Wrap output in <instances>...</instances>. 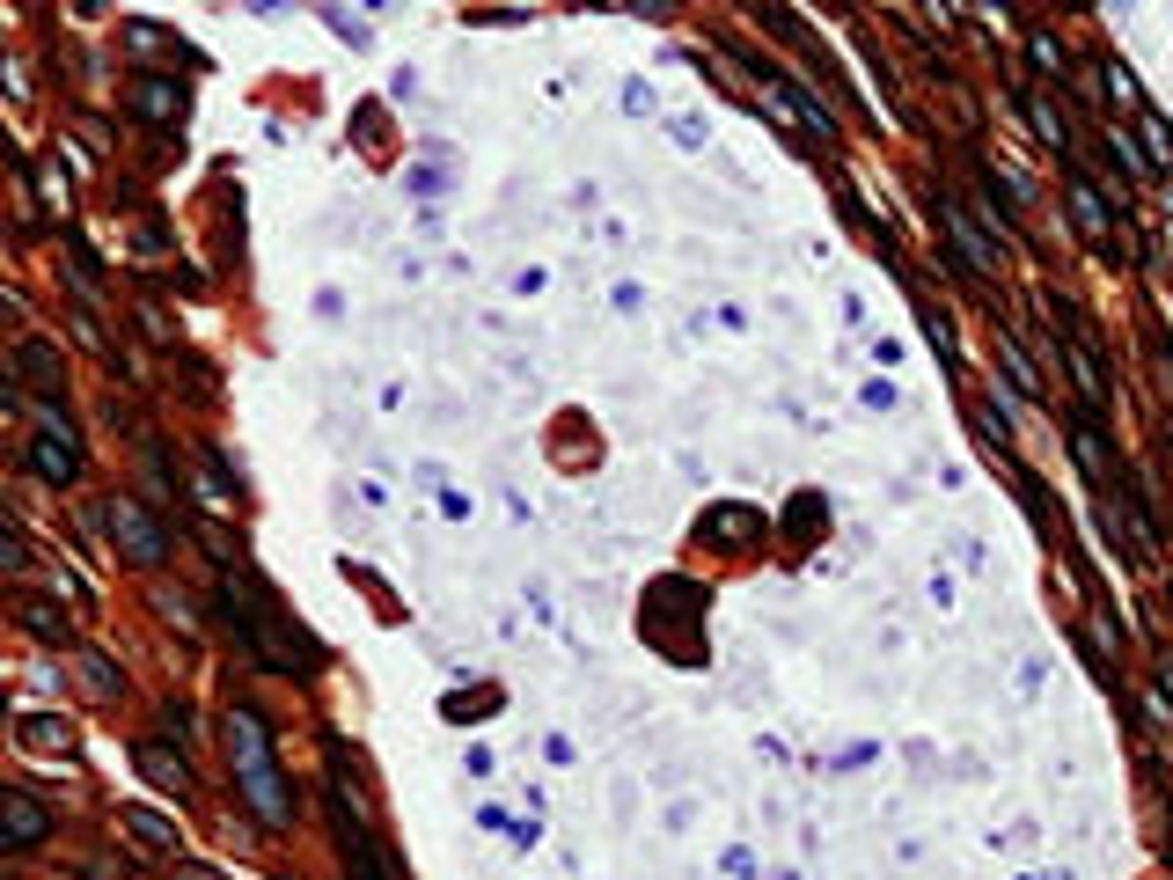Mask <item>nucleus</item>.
<instances>
[{
	"mask_svg": "<svg viewBox=\"0 0 1173 880\" xmlns=\"http://www.w3.org/2000/svg\"><path fill=\"white\" fill-rule=\"evenodd\" d=\"M23 749H37V756H67L73 727H67V719H51V711H30V719H23Z\"/></svg>",
	"mask_w": 1173,
	"mask_h": 880,
	"instance_id": "13",
	"label": "nucleus"
},
{
	"mask_svg": "<svg viewBox=\"0 0 1173 880\" xmlns=\"http://www.w3.org/2000/svg\"><path fill=\"white\" fill-rule=\"evenodd\" d=\"M1100 89H1107L1115 103H1129V96H1137V81H1129V67H1123V59H1100Z\"/></svg>",
	"mask_w": 1173,
	"mask_h": 880,
	"instance_id": "20",
	"label": "nucleus"
},
{
	"mask_svg": "<svg viewBox=\"0 0 1173 880\" xmlns=\"http://www.w3.org/2000/svg\"><path fill=\"white\" fill-rule=\"evenodd\" d=\"M45 836H51L45 800H30V792H0V844H8V852H30V844H45Z\"/></svg>",
	"mask_w": 1173,
	"mask_h": 880,
	"instance_id": "4",
	"label": "nucleus"
},
{
	"mask_svg": "<svg viewBox=\"0 0 1173 880\" xmlns=\"http://www.w3.org/2000/svg\"><path fill=\"white\" fill-rule=\"evenodd\" d=\"M1064 360H1071V374H1078V396H1085V404H1107V396H1115V382H1107V367H1100V352L1085 338H1064Z\"/></svg>",
	"mask_w": 1173,
	"mask_h": 880,
	"instance_id": "11",
	"label": "nucleus"
},
{
	"mask_svg": "<svg viewBox=\"0 0 1173 880\" xmlns=\"http://www.w3.org/2000/svg\"><path fill=\"white\" fill-rule=\"evenodd\" d=\"M15 616H23V632L45 638V646H67V638H73V624H67V610H59V602H23Z\"/></svg>",
	"mask_w": 1173,
	"mask_h": 880,
	"instance_id": "14",
	"label": "nucleus"
},
{
	"mask_svg": "<svg viewBox=\"0 0 1173 880\" xmlns=\"http://www.w3.org/2000/svg\"><path fill=\"white\" fill-rule=\"evenodd\" d=\"M1026 118H1034V132H1042V140H1049L1056 154H1071V125L1056 118V103L1042 96V89H1026Z\"/></svg>",
	"mask_w": 1173,
	"mask_h": 880,
	"instance_id": "15",
	"label": "nucleus"
},
{
	"mask_svg": "<svg viewBox=\"0 0 1173 880\" xmlns=\"http://www.w3.org/2000/svg\"><path fill=\"white\" fill-rule=\"evenodd\" d=\"M170 880H228V873H206V866H184V858H176V873Z\"/></svg>",
	"mask_w": 1173,
	"mask_h": 880,
	"instance_id": "24",
	"label": "nucleus"
},
{
	"mask_svg": "<svg viewBox=\"0 0 1173 880\" xmlns=\"http://www.w3.org/2000/svg\"><path fill=\"white\" fill-rule=\"evenodd\" d=\"M132 763H140L147 785H162V792H191V763L176 756V749H162V741H140V749H132Z\"/></svg>",
	"mask_w": 1173,
	"mask_h": 880,
	"instance_id": "9",
	"label": "nucleus"
},
{
	"mask_svg": "<svg viewBox=\"0 0 1173 880\" xmlns=\"http://www.w3.org/2000/svg\"><path fill=\"white\" fill-rule=\"evenodd\" d=\"M939 220L953 228V250H961V265H968V271H998V250H990V243L976 235V228H968L961 198H939Z\"/></svg>",
	"mask_w": 1173,
	"mask_h": 880,
	"instance_id": "10",
	"label": "nucleus"
},
{
	"mask_svg": "<svg viewBox=\"0 0 1173 880\" xmlns=\"http://www.w3.org/2000/svg\"><path fill=\"white\" fill-rule=\"evenodd\" d=\"M103 521H111V543H118L132 565H162V551H170V543H162V529L140 513V499H125V491H118V499L103 507Z\"/></svg>",
	"mask_w": 1173,
	"mask_h": 880,
	"instance_id": "3",
	"label": "nucleus"
},
{
	"mask_svg": "<svg viewBox=\"0 0 1173 880\" xmlns=\"http://www.w3.org/2000/svg\"><path fill=\"white\" fill-rule=\"evenodd\" d=\"M1137 132H1145V147H1151V170H1173V125L1159 118V111H1145Z\"/></svg>",
	"mask_w": 1173,
	"mask_h": 880,
	"instance_id": "18",
	"label": "nucleus"
},
{
	"mask_svg": "<svg viewBox=\"0 0 1173 880\" xmlns=\"http://www.w3.org/2000/svg\"><path fill=\"white\" fill-rule=\"evenodd\" d=\"M30 463H37V477H51V485H73V470H81V448H73V426L59 418V426H45V433L30 440Z\"/></svg>",
	"mask_w": 1173,
	"mask_h": 880,
	"instance_id": "6",
	"label": "nucleus"
},
{
	"mask_svg": "<svg viewBox=\"0 0 1173 880\" xmlns=\"http://www.w3.org/2000/svg\"><path fill=\"white\" fill-rule=\"evenodd\" d=\"M81 683H89V697H118L125 675H118V668H111L103 653H81Z\"/></svg>",
	"mask_w": 1173,
	"mask_h": 880,
	"instance_id": "19",
	"label": "nucleus"
},
{
	"mask_svg": "<svg viewBox=\"0 0 1173 880\" xmlns=\"http://www.w3.org/2000/svg\"><path fill=\"white\" fill-rule=\"evenodd\" d=\"M220 733H228V763H235V792H243V807L265 822V830H287V822H293V792H287V778H279V763H271L265 719H257L249 705H228Z\"/></svg>",
	"mask_w": 1173,
	"mask_h": 880,
	"instance_id": "1",
	"label": "nucleus"
},
{
	"mask_svg": "<svg viewBox=\"0 0 1173 880\" xmlns=\"http://www.w3.org/2000/svg\"><path fill=\"white\" fill-rule=\"evenodd\" d=\"M15 374H23L37 396H59L67 390V367H59V352H51L45 338H30V345H15Z\"/></svg>",
	"mask_w": 1173,
	"mask_h": 880,
	"instance_id": "8",
	"label": "nucleus"
},
{
	"mask_svg": "<svg viewBox=\"0 0 1173 880\" xmlns=\"http://www.w3.org/2000/svg\"><path fill=\"white\" fill-rule=\"evenodd\" d=\"M1071 213H1078V228H1085V235H1093L1100 250L1115 243V213L1100 206V192H1093V184H1085V176H1071Z\"/></svg>",
	"mask_w": 1173,
	"mask_h": 880,
	"instance_id": "12",
	"label": "nucleus"
},
{
	"mask_svg": "<svg viewBox=\"0 0 1173 880\" xmlns=\"http://www.w3.org/2000/svg\"><path fill=\"white\" fill-rule=\"evenodd\" d=\"M125 103H132L147 125H176L184 118V81H170V73H132Z\"/></svg>",
	"mask_w": 1173,
	"mask_h": 880,
	"instance_id": "5",
	"label": "nucleus"
},
{
	"mask_svg": "<svg viewBox=\"0 0 1173 880\" xmlns=\"http://www.w3.org/2000/svg\"><path fill=\"white\" fill-rule=\"evenodd\" d=\"M73 132H81L89 147H111V125H103V118H73Z\"/></svg>",
	"mask_w": 1173,
	"mask_h": 880,
	"instance_id": "23",
	"label": "nucleus"
},
{
	"mask_svg": "<svg viewBox=\"0 0 1173 880\" xmlns=\"http://www.w3.org/2000/svg\"><path fill=\"white\" fill-rule=\"evenodd\" d=\"M0 711H8V690H0Z\"/></svg>",
	"mask_w": 1173,
	"mask_h": 880,
	"instance_id": "27",
	"label": "nucleus"
},
{
	"mask_svg": "<svg viewBox=\"0 0 1173 880\" xmlns=\"http://www.w3.org/2000/svg\"><path fill=\"white\" fill-rule=\"evenodd\" d=\"M998 360H1004V374H1012V390H1020V396H1042V374H1034V360H1026L1012 338H998Z\"/></svg>",
	"mask_w": 1173,
	"mask_h": 880,
	"instance_id": "17",
	"label": "nucleus"
},
{
	"mask_svg": "<svg viewBox=\"0 0 1173 880\" xmlns=\"http://www.w3.org/2000/svg\"><path fill=\"white\" fill-rule=\"evenodd\" d=\"M330 830H338V844H345V873L352 880H390V852H382L374 830L360 822V807H352V792H345V771H330Z\"/></svg>",
	"mask_w": 1173,
	"mask_h": 880,
	"instance_id": "2",
	"label": "nucleus"
},
{
	"mask_svg": "<svg viewBox=\"0 0 1173 880\" xmlns=\"http://www.w3.org/2000/svg\"><path fill=\"white\" fill-rule=\"evenodd\" d=\"M0 572L15 580V572H30V551H23V536L15 529H0Z\"/></svg>",
	"mask_w": 1173,
	"mask_h": 880,
	"instance_id": "22",
	"label": "nucleus"
},
{
	"mask_svg": "<svg viewBox=\"0 0 1173 880\" xmlns=\"http://www.w3.org/2000/svg\"><path fill=\"white\" fill-rule=\"evenodd\" d=\"M756 529H763V521L748 507H711L705 513V536L711 543H741V536H756Z\"/></svg>",
	"mask_w": 1173,
	"mask_h": 880,
	"instance_id": "16",
	"label": "nucleus"
},
{
	"mask_svg": "<svg viewBox=\"0 0 1173 880\" xmlns=\"http://www.w3.org/2000/svg\"><path fill=\"white\" fill-rule=\"evenodd\" d=\"M81 8H89V15H96V8H103V0H81Z\"/></svg>",
	"mask_w": 1173,
	"mask_h": 880,
	"instance_id": "26",
	"label": "nucleus"
},
{
	"mask_svg": "<svg viewBox=\"0 0 1173 880\" xmlns=\"http://www.w3.org/2000/svg\"><path fill=\"white\" fill-rule=\"evenodd\" d=\"M1159 683H1166V697H1173V653H1166V660H1159Z\"/></svg>",
	"mask_w": 1173,
	"mask_h": 880,
	"instance_id": "25",
	"label": "nucleus"
},
{
	"mask_svg": "<svg viewBox=\"0 0 1173 880\" xmlns=\"http://www.w3.org/2000/svg\"><path fill=\"white\" fill-rule=\"evenodd\" d=\"M118 830L140 844V852H184V836H176L170 814H154V807H118Z\"/></svg>",
	"mask_w": 1173,
	"mask_h": 880,
	"instance_id": "7",
	"label": "nucleus"
},
{
	"mask_svg": "<svg viewBox=\"0 0 1173 880\" xmlns=\"http://www.w3.org/2000/svg\"><path fill=\"white\" fill-rule=\"evenodd\" d=\"M30 176H37L45 206H59V213H67V170H59V162H45V170H30Z\"/></svg>",
	"mask_w": 1173,
	"mask_h": 880,
	"instance_id": "21",
	"label": "nucleus"
}]
</instances>
